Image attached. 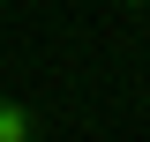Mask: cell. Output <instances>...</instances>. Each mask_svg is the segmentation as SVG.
<instances>
[{
  "instance_id": "obj_1",
  "label": "cell",
  "mask_w": 150,
  "mask_h": 142,
  "mask_svg": "<svg viewBox=\"0 0 150 142\" xmlns=\"http://www.w3.org/2000/svg\"><path fill=\"white\" fill-rule=\"evenodd\" d=\"M0 142H45V135H38V105L0 97Z\"/></svg>"
},
{
  "instance_id": "obj_2",
  "label": "cell",
  "mask_w": 150,
  "mask_h": 142,
  "mask_svg": "<svg viewBox=\"0 0 150 142\" xmlns=\"http://www.w3.org/2000/svg\"><path fill=\"white\" fill-rule=\"evenodd\" d=\"M120 8H150V0H120Z\"/></svg>"
}]
</instances>
